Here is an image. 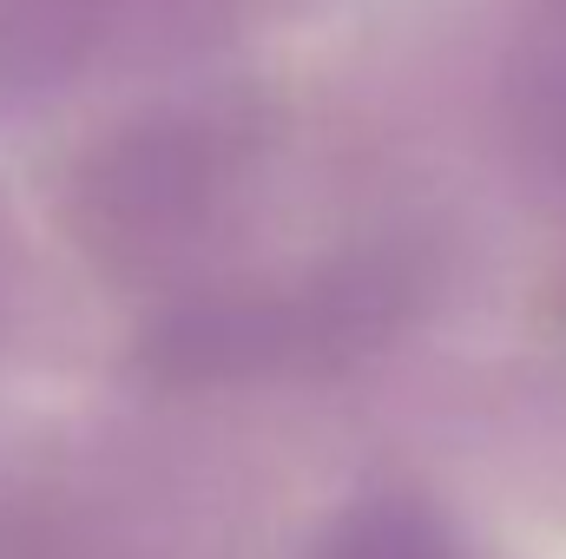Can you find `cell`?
<instances>
[{
  "label": "cell",
  "mask_w": 566,
  "mask_h": 559,
  "mask_svg": "<svg viewBox=\"0 0 566 559\" xmlns=\"http://www.w3.org/2000/svg\"><path fill=\"white\" fill-rule=\"evenodd\" d=\"M7 264H13V224L0 218V296H7Z\"/></svg>",
  "instance_id": "5b68a950"
},
{
  "label": "cell",
  "mask_w": 566,
  "mask_h": 559,
  "mask_svg": "<svg viewBox=\"0 0 566 559\" xmlns=\"http://www.w3.org/2000/svg\"><path fill=\"white\" fill-rule=\"evenodd\" d=\"M501 113H507V158L521 191L541 211L566 218V27L514 53Z\"/></svg>",
  "instance_id": "3957f363"
},
{
  "label": "cell",
  "mask_w": 566,
  "mask_h": 559,
  "mask_svg": "<svg viewBox=\"0 0 566 559\" xmlns=\"http://www.w3.org/2000/svg\"><path fill=\"white\" fill-rule=\"evenodd\" d=\"M133 369L158 389H224L277 369H316V329L296 289H218L185 296L145 323Z\"/></svg>",
  "instance_id": "7a4b0ae2"
},
{
  "label": "cell",
  "mask_w": 566,
  "mask_h": 559,
  "mask_svg": "<svg viewBox=\"0 0 566 559\" xmlns=\"http://www.w3.org/2000/svg\"><path fill=\"white\" fill-rule=\"evenodd\" d=\"M310 559H461V547L422 500L376 494V500H356L349 514H336L323 527V540L310 547Z\"/></svg>",
  "instance_id": "277c9868"
},
{
  "label": "cell",
  "mask_w": 566,
  "mask_h": 559,
  "mask_svg": "<svg viewBox=\"0 0 566 559\" xmlns=\"http://www.w3.org/2000/svg\"><path fill=\"white\" fill-rule=\"evenodd\" d=\"M251 145L258 119L224 99L139 113L73 165L66 224L113 277H158L218 224Z\"/></svg>",
  "instance_id": "6da1fadb"
}]
</instances>
